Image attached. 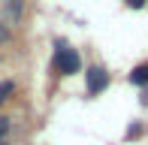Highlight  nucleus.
<instances>
[{"label": "nucleus", "instance_id": "0eeeda50", "mask_svg": "<svg viewBox=\"0 0 148 145\" xmlns=\"http://www.w3.org/2000/svg\"><path fill=\"white\" fill-rule=\"evenodd\" d=\"M139 133H142V127H139V124H133V127L127 130V136H130V139H133V136H139Z\"/></svg>", "mask_w": 148, "mask_h": 145}, {"label": "nucleus", "instance_id": "20e7f679", "mask_svg": "<svg viewBox=\"0 0 148 145\" xmlns=\"http://www.w3.org/2000/svg\"><path fill=\"white\" fill-rule=\"evenodd\" d=\"M12 91H15V85H12V82H0V103H6V100H9V94H12Z\"/></svg>", "mask_w": 148, "mask_h": 145}, {"label": "nucleus", "instance_id": "f03ea898", "mask_svg": "<svg viewBox=\"0 0 148 145\" xmlns=\"http://www.w3.org/2000/svg\"><path fill=\"white\" fill-rule=\"evenodd\" d=\"M85 76H88V91L91 94H100V91L109 85V72H106L103 67H91Z\"/></svg>", "mask_w": 148, "mask_h": 145}, {"label": "nucleus", "instance_id": "1a4fd4ad", "mask_svg": "<svg viewBox=\"0 0 148 145\" xmlns=\"http://www.w3.org/2000/svg\"><path fill=\"white\" fill-rule=\"evenodd\" d=\"M6 36H9V30H6V27H3V24H0V42H3V39H6Z\"/></svg>", "mask_w": 148, "mask_h": 145}, {"label": "nucleus", "instance_id": "f257e3e1", "mask_svg": "<svg viewBox=\"0 0 148 145\" xmlns=\"http://www.w3.org/2000/svg\"><path fill=\"white\" fill-rule=\"evenodd\" d=\"M82 67V61H79V51L70 49L66 42H58L55 45V70L60 76H73V72H79Z\"/></svg>", "mask_w": 148, "mask_h": 145}, {"label": "nucleus", "instance_id": "6e6552de", "mask_svg": "<svg viewBox=\"0 0 148 145\" xmlns=\"http://www.w3.org/2000/svg\"><path fill=\"white\" fill-rule=\"evenodd\" d=\"M142 3H145V0H127V6H133V9H139Z\"/></svg>", "mask_w": 148, "mask_h": 145}, {"label": "nucleus", "instance_id": "423d86ee", "mask_svg": "<svg viewBox=\"0 0 148 145\" xmlns=\"http://www.w3.org/2000/svg\"><path fill=\"white\" fill-rule=\"evenodd\" d=\"M9 133V121L6 118H0V145H3V136Z\"/></svg>", "mask_w": 148, "mask_h": 145}, {"label": "nucleus", "instance_id": "7ed1b4c3", "mask_svg": "<svg viewBox=\"0 0 148 145\" xmlns=\"http://www.w3.org/2000/svg\"><path fill=\"white\" fill-rule=\"evenodd\" d=\"M130 82L133 85H145L148 82V64H142V67H136V70L130 72Z\"/></svg>", "mask_w": 148, "mask_h": 145}, {"label": "nucleus", "instance_id": "39448f33", "mask_svg": "<svg viewBox=\"0 0 148 145\" xmlns=\"http://www.w3.org/2000/svg\"><path fill=\"white\" fill-rule=\"evenodd\" d=\"M6 6H9L12 18H18V15H21V0H9V3H6Z\"/></svg>", "mask_w": 148, "mask_h": 145}]
</instances>
